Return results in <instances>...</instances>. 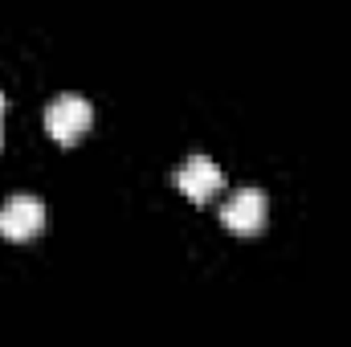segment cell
I'll list each match as a JSON object with an SVG mask.
<instances>
[{"label":"cell","instance_id":"cell-1","mask_svg":"<svg viewBox=\"0 0 351 347\" xmlns=\"http://www.w3.org/2000/svg\"><path fill=\"white\" fill-rule=\"evenodd\" d=\"M94 123V106H90L82 94H58L49 106H45V131L58 139V143H78Z\"/></svg>","mask_w":351,"mask_h":347},{"label":"cell","instance_id":"cell-3","mask_svg":"<svg viewBox=\"0 0 351 347\" xmlns=\"http://www.w3.org/2000/svg\"><path fill=\"white\" fill-rule=\"evenodd\" d=\"M265 217H269V200H265L262 188H241V192H233V196L225 200V208H221L225 229H233V233H241V237L262 233Z\"/></svg>","mask_w":351,"mask_h":347},{"label":"cell","instance_id":"cell-5","mask_svg":"<svg viewBox=\"0 0 351 347\" xmlns=\"http://www.w3.org/2000/svg\"><path fill=\"white\" fill-rule=\"evenodd\" d=\"M0 115H4V94H0Z\"/></svg>","mask_w":351,"mask_h":347},{"label":"cell","instance_id":"cell-2","mask_svg":"<svg viewBox=\"0 0 351 347\" xmlns=\"http://www.w3.org/2000/svg\"><path fill=\"white\" fill-rule=\"evenodd\" d=\"M45 229V204L29 192L8 196V204L0 208V237L8 241H33Z\"/></svg>","mask_w":351,"mask_h":347},{"label":"cell","instance_id":"cell-4","mask_svg":"<svg viewBox=\"0 0 351 347\" xmlns=\"http://www.w3.org/2000/svg\"><path fill=\"white\" fill-rule=\"evenodd\" d=\"M221 184H225V176H221V168H217L208 156H188V160L180 164V172H176V188H180L192 204H208V196H217Z\"/></svg>","mask_w":351,"mask_h":347}]
</instances>
